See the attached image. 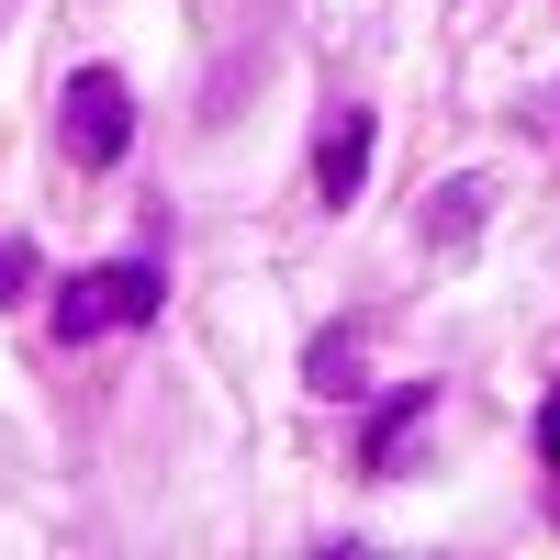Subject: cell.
<instances>
[{
    "instance_id": "8992f818",
    "label": "cell",
    "mask_w": 560,
    "mask_h": 560,
    "mask_svg": "<svg viewBox=\"0 0 560 560\" xmlns=\"http://www.w3.org/2000/svg\"><path fill=\"white\" fill-rule=\"evenodd\" d=\"M482 202H493V179H438V191H427V247H471L482 236Z\"/></svg>"
},
{
    "instance_id": "277c9868",
    "label": "cell",
    "mask_w": 560,
    "mask_h": 560,
    "mask_svg": "<svg viewBox=\"0 0 560 560\" xmlns=\"http://www.w3.org/2000/svg\"><path fill=\"white\" fill-rule=\"evenodd\" d=\"M427 415H438V382H404V393H393L382 415H370V448H359V459H370V471L393 482V471H404V448H415V427H427Z\"/></svg>"
},
{
    "instance_id": "6da1fadb",
    "label": "cell",
    "mask_w": 560,
    "mask_h": 560,
    "mask_svg": "<svg viewBox=\"0 0 560 560\" xmlns=\"http://www.w3.org/2000/svg\"><path fill=\"white\" fill-rule=\"evenodd\" d=\"M158 303H168V269L158 258H102V269L57 280V337L68 348L79 337H124V325H158Z\"/></svg>"
},
{
    "instance_id": "3957f363",
    "label": "cell",
    "mask_w": 560,
    "mask_h": 560,
    "mask_svg": "<svg viewBox=\"0 0 560 560\" xmlns=\"http://www.w3.org/2000/svg\"><path fill=\"white\" fill-rule=\"evenodd\" d=\"M370 135H382V124H370L359 102H337V113H325V135H314V202H359V179H370Z\"/></svg>"
},
{
    "instance_id": "ba28073f",
    "label": "cell",
    "mask_w": 560,
    "mask_h": 560,
    "mask_svg": "<svg viewBox=\"0 0 560 560\" xmlns=\"http://www.w3.org/2000/svg\"><path fill=\"white\" fill-rule=\"evenodd\" d=\"M538 459L560 471V382H549V404H538Z\"/></svg>"
},
{
    "instance_id": "52a82bcc",
    "label": "cell",
    "mask_w": 560,
    "mask_h": 560,
    "mask_svg": "<svg viewBox=\"0 0 560 560\" xmlns=\"http://www.w3.org/2000/svg\"><path fill=\"white\" fill-rule=\"evenodd\" d=\"M0 303H34V247L0 236Z\"/></svg>"
},
{
    "instance_id": "7a4b0ae2",
    "label": "cell",
    "mask_w": 560,
    "mask_h": 560,
    "mask_svg": "<svg viewBox=\"0 0 560 560\" xmlns=\"http://www.w3.org/2000/svg\"><path fill=\"white\" fill-rule=\"evenodd\" d=\"M57 147H68L79 168H113V158L135 147V90H124L113 68H79V79L57 90Z\"/></svg>"
},
{
    "instance_id": "5b68a950",
    "label": "cell",
    "mask_w": 560,
    "mask_h": 560,
    "mask_svg": "<svg viewBox=\"0 0 560 560\" xmlns=\"http://www.w3.org/2000/svg\"><path fill=\"white\" fill-rule=\"evenodd\" d=\"M359 370H370V337H359V325H325V337L303 348V382H314L325 404H359V393H370Z\"/></svg>"
}]
</instances>
